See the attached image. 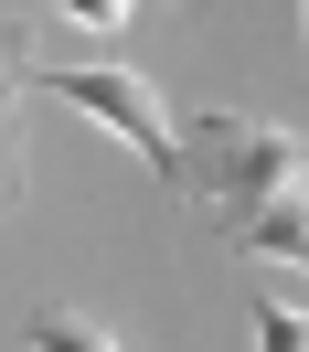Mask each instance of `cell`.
<instances>
[{
	"mask_svg": "<svg viewBox=\"0 0 309 352\" xmlns=\"http://www.w3.org/2000/svg\"><path fill=\"white\" fill-rule=\"evenodd\" d=\"M0 203H11V107H0Z\"/></svg>",
	"mask_w": 309,
	"mask_h": 352,
	"instance_id": "cell-6",
	"label": "cell"
},
{
	"mask_svg": "<svg viewBox=\"0 0 309 352\" xmlns=\"http://www.w3.org/2000/svg\"><path fill=\"white\" fill-rule=\"evenodd\" d=\"M32 352H117L96 320H75V309H32Z\"/></svg>",
	"mask_w": 309,
	"mask_h": 352,
	"instance_id": "cell-3",
	"label": "cell"
},
{
	"mask_svg": "<svg viewBox=\"0 0 309 352\" xmlns=\"http://www.w3.org/2000/svg\"><path fill=\"white\" fill-rule=\"evenodd\" d=\"M256 352H309V320L288 299H256Z\"/></svg>",
	"mask_w": 309,
	"mask_h": 352,
	"instance_id": "cell-4",
	"label": "cell"
},
{
	"mask_svg": "<svg viewBox=\"0 0 309 352\" xmlns=\"http://www.w3.org/2000/svg\"><path fill=\"white\" fill-rule=\"evenodd\" d=\"M32 96H54V107H75V118H96V129H117L160 182H181V139H171V118H160V96L139 86V75H117V65H65V75H32Z\"/></svg>",
	"mask_w": 309,
	"mask_h": 352,
	"instance_id": "cell-2",
	"label": "cell"
},
{
	"mask_svg": "<svg viewBox=\"0 0 309 352\" xmlns=\"http://www.w3.org/2000/svg\"><path fill=\"white\" fill-rule=\"evenodd\" d=\"M54 11H65V22H128L139 0H54Z\"/></svg>",
	"mask_w": 309,
	"mask_h": 352,
	"instance_id": "cell-5",
	"label": "cell"
},
{
	"mask_svg": "<svg viewBox=\"0 0 309 352\" xmlns=\"http://www.w3.org/2000/svg\"><path fill=\"white\" fill-rule=\"evenodd\" d=\"M181 192H192L224 235H245L256 214H277V203L309 192V139L277 129V118H224V107H203L192 129H181Z\"/></svg>",
	"mask_w": 309,
	"mask_h": 352,
	"instance_id": "cell-1",
	"label": "cell"
}]
</instances>
